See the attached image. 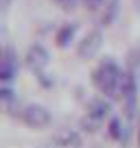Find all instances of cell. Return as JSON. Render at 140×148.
<instances>
[{
  "instance_id": "cell-15",
  "label": "cell",
  "mask_w": 140,
  "mask_h": 148,
  "mask_svg": "<svg viewBox=\"0 0 140 148\" xmlns=\"http://www.w3.org/2000/svg\"><path fill=\"white\" fill-rule=\"evenodd\" d=\"M136 5H138V9H140V0H136Z\"/></svg>"
},
{
  "instance_id": "cell-1",
  "label": "cell",
  "mask_w": 140,
  "mask_h": 148,
  "mask_svg": "<svg viewBox=\"0 0 140 148\" xmlns=\"http://www.w3.org/2000/svg\"><path fill=\"white\" fill-rule=\"evenodd\" d=\"M123 83H125V74L121 72L116 63L112 59L103 61L96 70H94V85L107 96H118V89L123 92Z\"/></svg>"
},
{
  "instance_id": "cell-7",
  "label": "cell",
  "mask_w": 140,
  "mask_h": 148,
  "mask_svg": "<svg viewBox=\"0 0 140 148\" xmlns=\"http://www.w3.org/2000/svg\"><path fill=\"white\" fill-rule=\"evenodd\" d=\"M110 113V102H105V98H94L88 105V116L94 120H103Z\"/></svg>"
},
{
  "instance_id": "cell-3",
  "label": "cell",
  "mask_w": 140,
  "mask_h": 148,
  "mask_svg": "<svg viewBox=\"0 0 140 148\" xmlns=\"http://www.w3.org/2000/svg\"><path fill=\"white\" fill-rule=\"evenodd\" d=\"M101 46H103V33L98 31V28H94V31H90L88 35L79 42L77 55H79L81 59H92V57L101 50Z\"/></svg>"
},
{
  "instance_id": "cell-6",
  "label": "cell",
  "mask_w": 140,
  "mask_h": 148,
  "mask_svg": "<svg viewBox=\"0 0 140 148\" xmlns=\"http://www.w3.org/2000/svg\"><path fill=\"white\" fill-rule=\"evenodd\" d=\"M55 144L61 148H79L81 146V135L77 131H70V129H64L55 135Z\"/></svg>"
},
{
  "instance_id": "cell-11",
  "label": "cell",
  "mask_w": 140,
  "mask_h": 148,
  "mask_svg": "<svg viewBox=\"0 0 140 148\" xmlns=\"http://www.w3.org/2000/svg\"><path fill=\"white\" fill-rule=\"evenodd\" d=\"M83 5L88 9H98V7H103V0H83Z\"/></svg>"
},
{
  "instance_id": "cell-13",
  "label": "cell",
  "mask_w": 140,
  "mask_h": 148,
  "mask_svg": "<svg viewBox=\"0 0 140 148\" xmlns=\"http://www.w3.org/2000/svg\"><path fill=\"white\" fill-rule=\"evenodd\" d=\"M9 5H11V0H2V9H7Z\"/></svg>"
},
{
  "instance_id": "cell-8",
  "label": "cell",
  "mask_w": 140,
  "mask_h": 148,
  "mask_svg": "<svg viewBox=\"0 0 140 148\" xmlns=\"http://www.w3.org/2000/svg\"><path fill=\"white\" fill-rule=\"evenodd\" d=\"M75 33H77V24H64V26L59 28V33H57V46H68V42L75 37Z\"/></svg>"
},
{
  "instance_id": "cell-10",
  "label": "cell",
  "mask_w": 140,
  "mask_h": 148,
  "mask_svg": "<svg viewBox=\"0 0 140 148\" xmlns=\"http://www.w3.org/2000/svg\"><path fill=\"white\" fill-rule=\"evenodd\" d=\"M110 133H112V137H123V133H121V122H118V120H112V122H110Z\"/></svg>"
},
{
  "instance_id": "cell-12",
  "label": "cell",
  "mask_w": 140,
  "mask_h": 148,
  "mask_svg": "<svg viewBox=\"0 0 140 148\" xmlns=\"http://www.w3.org/2000/svg\"><path fill=\"white\" fill-rule=\"evenodd\" d=\"M64 9H72V5H75V0H57Z\"/></svg>"
},
{
  "instance_id": "cell-5",
  "label": "cell",
  "mask_w": 140,
  "mask_h": 148,
  "mask_svg": "<svg viewBox=\"0 0 140 148\" xmlns=\"http://www.w3.org/2000/svg\"><path fill=\"white\" fill-rule=\"evenodd\" d=\"M18 74V57H15L13 48L7 46L5 48V55H2V65H0V79L5 81H11Z\"/></svg>"
},
{
  "instance_id": "cell-2",
  "label": "cell",
  "mask_w": 140,
  "mask_h": 148,
  "mask_svg": "<svg viewBox=\"0 0 140 148\" xmlns=\"http://www.w3.org/2000/svg\"><path fill=\"white\" fill-rule=\"evenodd\" d=\"M22 120L26 126L31 129H44V126L51 124V113H48L46 107L42 105H28L26 109L22 111Z\"/></svg>"
},
{
  "instance_id": "cell-14",
  "label": "cell",
  "mask_w": 140,
  "mask_h": 148,
  "mask_svg": "<svg viewBox=\"0 0 140 148\" xmlns=\"http://www.w3.org/2000/svg\"><path fill=\"white\" fill-rule=\"evenodd\" d=\"M138 148H140V124H138Z\"/></svg>"
},
{
  "instance_id": "cell-4",
  "label": "cell",
  "mask_w": 140,
  "mask_h": 148,
  "mask_svg": "<svg viewBox=\"0 0 140 148\" xmlns=\"http://www.w3.org/2000/svg\"><path fill=\"white\" fill-rule=\"evenodd\" d=\"M48 50L42 46V44H33L31 48L26 50V65L35 72H42L44 68L48 65Z\"/></svg>"
},
{
  "instance_id": "cell-9",
  "label": "cell",
  "mask_w": 140,
  "mask_h": 148,
  "mask_svg": "<svg viewBox=\"0 0 140 148\" xmlns=\"http://www.w3.org/2000/svg\"><path fill=\"white\" fill-rule=\"evenodd\" d=\"M116 11H118V0H110V2H107V9H105V13L101 15V24H103V26L112 24V20H114V15H116Z\"/></svg>"
}]
</instances>
